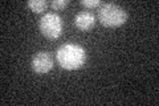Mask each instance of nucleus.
<instances>
[{
    "mask_svg": "<svg viewBox=\"0 0 159 106\" xmlns=\"http://www.w3.org/2000/svg\"><path fill=\"white\" fill-rule=\"evenodd\" d=\"M81 4L86 8H97V7H99L101 3H99L98 0H82Z\"/></svg>",
    "mask_w": 159,
    "mask_h": 106,
    "instance_id": "6e6552de",
    "label": "nucleus"
},
{
    "mask_svg": "<svg viewBox=\"0 0 159 106\" xmlns=\"http://www.w3.org/2000/svg\"><path fill=\"white\" fill-rule=\"evenodd\" d=\"M56 57L64 69L74 70L84 67L86 61V52L77 44H64L57 49Z\"/></svg>",
    "mask_w": 159,
    "mask_h": 106,
    "instance_id": "f257e3e1",
    "label": "nucleus"
},
{
    "mask_svg": "<svg viewBox=\"0 0 159 106\" xmlns=\"http://www.w3.org/2000/svg\"><path fill=\"white\" fill-rule=\"evenodd\" d=\"M68 6V2L66 0H54V2L51 3V7L56 11H60V9H64Z\"/></svg>",
    "mask_w": 159,
    "mask_h": 106,
    "instance_id": "0eeeda50",
    "label": "nucleus"
},
{
    "mask_svg": "<svg viewBox=\"0 0 159 106\" xmlns=\"http://www.w3.org/2000/svg\"><path fill=\"white\" fill-rule=\"evenodd\" d=\"M98 19L105 27H119L126 23L127 13L118 4L105 3L98 9Z\"/></svg>",
    "mask_w": 159,
    "mask_h": 106,
    "instance_id": "f03ea898",
    "label": "nucleus"
},
{
    "mask_svg": "<svg viewBox=\"0 0 159 106\" xmlns=\"http://www.w3.org/2000/svg\"><path fill=\"white\" fill-rule=\"evenodd\" d=\"M53 68V58L48 52H39L32 58V69L37 74H45Z\"/></svg>",
    "mask_w": 159,
    "mask_h": 106,
    "instance_id": "20e7f679",
    "label": "nucleus"
},
{
    "mask_svg": "<svg viewBox=\"0 0 159 106\" xmlns=\"http://www.w3.org/2000/svg\"><path fill=\"white\" fill-rule=\"evenodd\" d=\"M74 24H76V27L80 29V31H90V29L94 27V24H96V17H94V15L90 13V12H80L76 15V17H74Z\"/></svg>",
    "mask_w": 159,
    "mask_h": 106,
    "instance_id": "39448f33",
    "label": "nucleus"
},
{
    "mask_svg": "<svg viewBox=\"0 0 159 106\" xmlns=\"http://www.w3.org/2000/svg\"><path fill=\"white\" fill-rule=\"evenodd\" d=\"M40 32L49 40H56L62 33V20L57 13H45L40 19Z\"/></svg>",
    "mask_w": 159,
    "mask_h": 106,
    "instance_id": "7ed1b4c3",
    "label": "nucleus"
},
{
    "mask_svg": "<svg viewBox=\"0 0 159 106\" xmlns=\"http://www.w3.org/2000/svg\"><path fill=\"white\" fill-rule=\"evenodd\" d=\"M27 6L31 8L33 12L41 13V12H44V11L47 9L48 3H47V2H44V0H31V2H28V3H27Z\"/></svg>",
    "mask_w": 159,
    "mask_h": 106,
    "instance_id": "423d86ee",
    "label": "nucleus"
}]
</instances>
